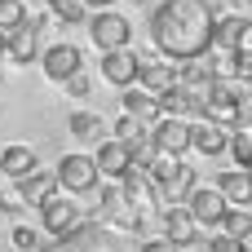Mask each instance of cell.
Listing matches in <instances>:
<instances>
[{
    "instance_id": "cell-1",
    "label": "cell",
    "mask_w": 252,
    "mask_h": 252,
    "mask_svg": "<svg viewBox=\"0 0 252 252\" xmlns=\"http://www.w3.org/2000/svg\"><path fill=\"white\" fill-rule=\"evenodd\" d=\"M146 31H151L155 53L168 62L208 58V49H213V13L199 9L195 0H159L151 9Z\"/></svg>"
},
{
    "instance_id": "cell-2",
    "label": "cell",
    "mask_w": 252,
    "mask_h": 252,
    "mask_svg": "<svg viewBox=\"0 0 252 252\" xmlns=\"http://www.w3.org/2000/svg\"><path fill=\"white\" fill-rule=\"evenodd\" d=\"M208 124L217 128H235L244 120V84H230V80H213L208 93H204V115Z\"/></svg>"
},
{
    "instance_id": "cell-3",
    "label": "cell",
    "mask_w": 252,
    "mask_h": 252,
    "mask_svg": "<svg viewBox=\"0 0 252 252\" xmlns=\"http://www.w3.org/2000/svg\"><path fill=\"white\" fill-rule=\"evenodd\" d=\"M53 177H58V190H66L71 199H89V195L102 186V177H97V168H93V155H84V151L62 155L58 168H53Z\"/></svg>"
},
{
    "instance_id": "cell-4",
    "label": "cell",
    "mask_w": 252,
    "mask_h": 252,
    "mask_svg": "<svg viewBox=\"0 0 252 252\" xmlns=\"http://www.w3.org/2000/svg\"><path fill=\"white\" fill-rule=\"evenodd\" d=\"M155 155H168V159H182L190 151V120H177V115H159L151 128H146Z\"/></svg>"
},
{
    "instance_id": "cell-5",
    "label": "cell",
    "mask_w": 252,
    "mask_h": 252,
    "mask_svg": "<svg viewBox=\"0 0 252 252\" xmlns=\"http://www.w3.org/2000/svg\"><path fill=\"white\" fill-rule=\"evenodd\" d=\"M84 221V204L80 199H71V195H53V199H44L40 204V235H53V239H62V235H71L75 226Z\"/></svg>"
},
{
    "instance_id": "cell-6",
    "label": "cell",
    "mask_w": 252,
    "mask_h": 252,
    "mask_svg": "<svg viewBox=\"0 0 252 252\" xmlns=\"http://www.w3.org/2000/svg\"><path fill=\"white\" fill-rule=\"evenodd\" d=\"M40 252H115V239H111V230H102L97 221H80L71 235L49 239Z\"/></svg>"
},
{
    "instance_id": "cell-7",
    "label": "cell",
    "mask_w": 252,
    "mask_h": 252,
    "mask_svg": "<svg viewBox=\"0 0 252 252\" xmlns=\"http://www.w3.org/2000/svg\"><path fill=\"white\" fill-rule=\"evenodd\" d=\"M40 49H44V18H27L22 27L9 31V40H4V53H9V62H18V66H31V62L40 58Z\"/></svg>"
},
{
    "instance_id": "cell-8",
    "label": "cell",
    "mask_w": 252,
    "mask_h": 252,
    "mask_svg": "<svg viewBox=\"0 0 252 252\" xmlns=\"http://www.w3.org/2000/svg\"><path fill=\"white\" fill-rule=\"evenodd\" d=\"M89 35H93V44H97L102 53H111V49H128L133 27H128V18H120V13H111V9H97V13L89 18Z\"/></svg>"
},
{
    "instance_id": "cell-9",
    "label": "cell",
    "mask_w": 252,
    "mask_h": 252,
    "mask_svg": "<svg viewBox=\"0 0 252 252\" xmlns=\"http://www.w3.org/2000/svg\"><path fill=\"white\" fill-rule=\"evenodd\" d=\"M186 213H190V221L199 226V230H217L221 226V217H226V199L213 190V186H195L190 195H186V204H182Z\"/></svg>"
},
{
    "instance_id": "cell-10",
    "label": "cell",
    "mask_w": 252,
    "mask_h": 252,
    "mask_svg": "<svg viewBox=\"0 0 252 252\" xmlns=\"http://www.w3.org/2000/svg\"><path fill=\"white\" fill-rule=\"evenodd\" d=\"M35 62L44 66V80H71L75 71H84V53L75 44H49V49H40Z\"/></svg>"
},
{
    "instance_id": "cell-11",
    "label": "cell",
    "mask_w": 252,
    "mask_h": 252,
    "mask_svg": "<svg viewBox=\"0 0 252 252\" xmlns=\"http://www.w3.org/2000/svg\"><path fill=\"white\" fill-rule=\"evenodd\" d=\"M177 84V62H168V58H137V89H146L151 97H159L164 89H173Z\"/></svg>"
},
{
    "instance_id": "cell-12",
    "label": "cell",
    "mask_w": 252,
    "mask_h": 252,
    "mask_svg": "<svg viewBox=\"0 0 252 252\" xmlns=\"http://www.w3.org/2000/svg\"><path fill=\"white\" fill-rule=\"evenodd\" d=\"M93 168H97V177H102V182H120V177L133 168L128 146H124V142H115V137H102V142H97V151H93Z\"/></svg>"
},
{
    "instance_id": "cell-13",
    "label": "cell",
    "mask_w": 252,
    "mask_h": 252,
    "mask_svg": "<svg viewBox=\"0 0 252 252\" xmlns=\"http://www.w3.org/2000/svg\"><path fill=\"white\" fill-rule=\"evenodd\" d=\"M164 239L186 252V248H195V244H204V230L190 221V213L182 204H173V208H164Z\"/></svg>"
},
{
    "instance_id": "cell-14",
    "label": "cell",
    "mask_w": 252,
    "mask_h": 252,
    "mask_svg": "<svg viewBox=\"0 0 252 252\" xmlns=\"http://www.w3.org/2000/svg\"><path fill=\"white\" fill-rule=\"evenodd\" d=\"M213 190L226 199V208H248L252 204V173L248 168H221Z\"/></svg>"
},
{
    "instance_id": "cell-15",
    "label": "cell",
    "mask_w": 252,
    "mask_h": 252,
    "mask_svg": "<svg viewBox=\"0 0 252 252\" xmlns=\"http://www.w3.org/2000/svg\"><path fill=\"white\" fill-rule=\"evenodd\" d=\"M102 80L115 89H133L137 84V53L133 49H111L102 53Z\"/></svg>"
},
{
    "instance_id": "cell-16",
    "label": "cell",
    "mask_w": 252,
    "mask_h": 252,
    "mask_svg": "<svg viewBox=\"0 0 252 252\" xmlns=\"http://www.w3.org/2000/svg\"><path fill=\"white\" fill-rule=\"evenodd\" d=\"M115 186H120V195H124V199H128L137 213H146L151 204H159V190H155V182H151L142 168H128V173H124Z\"/></svg>"
},
{
    "instance_id": "cell-17",
    "label": "cell",
    "mask_w": 252,
    "mask_h": 252,
    "mask_svg": "<svg viewBox=\"0 0 252 252\" xmlns=\"http://www.w3.org/2000/svg\"><path fill=\"white\" fill-rule=\"evenodd\" d=\"M40 168V155L31 151V146H0V177L4 182H22V177H31Z\"/></svg>"
},
{
    "instance_id": "cell-18",
    "label": "cell",
    "mask_w": 252,
    "mask_h": 252,
    "mask_svg": "<svg viewBox=\"0 0 252 252\" xmlns=\"http://www.w3.org/2000/svg\"><path fill=\"white\" fill-rule=\"evenodd\" d=\"M13 190H18V199H22V204H31V208H40L44 199L62 195V190H58V177H53V168H35V173H31V177H22Z\"/></svg>"
},
{
    "instance_id": "cell-19",
    "label": "cell",
    "mask_w": 252,
    "mask_h": 252,
    "mask_svg": "<svg viewBox=\"0 0 252 252\" xmlns=\"http://www.w3.org/2000/svg\"><path fill=\"white\" fill-rule=\"evenodd\" d=\"M120 106H124V115H128V120H137V124H146V128L159 120L155 97H151L146 89H137V84H133V89H120Z\"/></svg>"
},
{
    "instance_id": "cell-20",
    "label": "cell",
    "mask_w": 252,
    "mask_h": 252,
    "mask_svg": "<svg viewBox=\"0 0 252 252\" xmlns=\"http://www.w3.org/2000/svg\"><path fill=\"white\" fill-rule=\"evenodd\" d=\"M226 142H230V128H217V124H208V120H195V124H190V151H199V155H221Z\"/></svg>"
},
{
    "instance_id": "cell-21",
    "label": "cell",
    "mask_w": 252,
    "mask_h": 252,
    "mask_svg": "<svg viewBox=\"0 0 252 252\" xmlns=\"http://www.w3.org/2000/svg\"><path fill=\"white\" fill-rule=\"evenodd\" d=\"M66 133H71L75 142H102V137H106V120H102L97 111H71Z\"/></svg>"
},
{
    "instance_id": "cell-22",
    "label": "cell",
    "mask_w": 252,
    "mask_h": 252,
    "mask_svg": "<svg viewBox=\"0 0 252 252\" xmlns=\"http://www.w3.org/2000/svg\"><path fill=\"white\" fill-rule=\"evenodd\" d=\"M244 22H248V18H239V13H217V18H213V44L235 53V49H239V35H244Z\"/></svg>"
},
{
    "instance_id": "cell-23",
    "label": "cell",
    "mask_w": 252,
    "mask_h": 252,
    "mask_svg": "<svg viewBox=\"0 0 252 252\" xmlns=\"http://www.w3.org/2000/svg\"><path fill=\"white\" fill-rule=\"evenodd\" d=\"M213 80H217V75H213L208 58H190V62H177V84H182V89H195V93H204Z\"/></svg>"
},
{
    "instance_id": "cell-24",
    "label": "cell",
    "mask_w": 252,
    "mask_h": 252,
    "mask_svg": "<svg viewBox=\"0 0 252 252\" xmlns=\"http://www.w3.org/2000/svg\"><path fill=\"white\" fill-rule=\"evenodd\" d=\"M226 155L235 159V168H248L252 173V124H235V128H230Z\"/></svg>"
},
{
    "instance_id": "cell-25",
    "label": "cell",
    "mask_w": 252,
    "mask_h": 252,
    "mask_svg": "<svg viewBox=\"0 0 252 252\" xmlns=\"http://www.w3.org/2000/svg\"><path fill=\"white\" fill-rule=\"evenodd\" d=\"M217 230L252 248V208H226V217H221V226H217Z\"/></svg>"
},
{
    "instance_id": "cell-26",
    "label": "cell",
    "mask_w": 252,
    "mask_h": 252,
    "mask_svg": "<svg viewBox=\"0 0 252 252\" xmlns=\"http://www.w3.org/2000/svg\"><path fill=\"white\" fill-rule=\"evenodd\" d=\"M4 239H9L18 252H40V248H44V235H40V226H27V221H9Z\"/></svg>"
},
{
    "instance_id": "cell-27",
    "label": "cell",
    "mask_w": 252,
    "mask_h": 252,
    "mask_svg": "<svg viewBox=\"0 0 252 252\" xmlns=\"http://www.w3.org/2000/svg\"><path fill=\"white\" fill-rule=\"evenodd\" d=\"M44 4H49V13H53V18H62L66 27H80V22L89 18L84 0H44Z\"/></svg>"
},
{
    "instance_id": "cell-28",
    "label": "cell",
    "mask_w": 252,
    "mask_h": 252,
    "mask_svg": "<svg viewBox=\"0 0 252 252\" xmlns=\"http://www.w3.org/2000/svg\"><path fill=\"white\" fill-rule=\"evenodd\" d=\"M115 142H124L128 151H137V146L146 142V124H137V120L120 115V120H115Z\"/></svg>"
},
{
    "instance_id": "cell-29",
    "label": "cell",
    "mask_w": 252,
    "mask_h": 252,
    "mask_svg": "<svg viewBox=\"0 0 252 252\" xmlns=\"http://www.w3.org/2000/svg\"><path fill=\"white\" fill-rule=\"evenodd\" d=\"M27 22V4L22 0H0V31L9 35L13 27H22Z\"/></svg>"
},
{
    "instance_id": "cell-30",
    "label": "cell",
    "mask_w": 252,
    "mask_h": 252,
    "mask_svg": "<svg viewBox=\"0 0 252 252\" xmlns=\"http://www.w3.org/2000/svg\"><path fill=\"white\" fill-rule=\"evenodd\" d=\"M62 84H66V97H89V93H93V80H89L84 71H75V75L62 80Z\"/></svg>"
},
{
    "instance_id": "cell-31",
    "label": "cell",
    "mask_w": 252,
    "mask_h": 252,
    "mask_svg": "<svg viewBox=\"0 0 252 252\" xmlns=\"http://www.w3.org/2000/svg\"><path fill=\"white\" fill-rule=\"evenodd\" d=\"M208 244V252H248V244H239V239H230V235H213V239H204Z\"/></svg>"
},
{
    "instance_id": "cell-32",
    "label": "cell",
    "mask_w": 252,
    "mask_h": 252,
    "mask_svg": "<svg viewBox=\"0 0 252 252\" xmlns=\"http://www.w3.org/2000/svg\"><path fill=\"white\" fill-rule=\"evenodd\" d=\"M137 252H182V248H177V244H168V239H146Z\"/></svg>"
},
{
    "instance_id": "cell-33",
    "label": "cell",
    "mask_w": 252,
    "mask_h": 252,
    "mask_svg": "<svg viewBox=\"0 0 252 252\" xmlns=\"http://www.w3.org/2000/svg\"><path fill=\"white\" fill-rule=\"evenodd\" d=\"M9 221H13V208L4 204V190H0V239H4V230H9Z\"/></svg>"
},
{
    "instance_id": "cell-34",
    "label": "cell",
    "mask_w": 252,
    "mask_h": 252,
    "mask_svg": "<svg viewBox=\"0 0 252 252\" xmlns=\"http://www.w3.org/2000/svg\"><path fill=\"white\" fill-rule=\"evenodd\" d=\"M195 4H199V9H208V13L217 18V13H226V4H230V0H195Z\"/></svg>"
},
{
    "instance_id": "cell-35",
    "label": "cell",
    "mask_w": 252,
    "mask_h": 252,
    "mask_svg": "<svg viewBox=\"0 0 252 252\" xmlns=\"http://www.w3.org/2000/svg\"><path fill=\"white\" fill-rule=\"evenodd\" d=\"M111 0H84V9H106Z\"/></svg>"
},
{
    "instance_id": "cell-36",
    "label": "cell",
    "mask_w": 252,
    "mask_h": 252,
    "mask_svg": "<svg viewBox=\"0 0 252 252\" xmlns=\"http://www.w3.org/2000/svg\"><path fill=\"white\" fill-rule=\"evenodd\" d=\"M4 40H9V35H4V31H0V58H4Z\"/></svg>"
},
{
    "instance_id": "cell-37",
    "label": "cell",
    "mask_w": 252,
    "mask_h": 252,
    "mask_svg": "<svg viewBox=\"0 0 252 252\" xmlns=\"http://www.w3.org/2000/svg\"><path fill=\"white\" fill-rule=\"evenodd\" d=\"M128 4H146V0H128Z\"/></svg>"
},
{
    "instance_id": "cell-38",
    "label": "cell",
    "mask_w": 252,
    "mask_h": 252,
    "mask_svg": "<svg viewBox=\"0 0 252 252\" xmlns=\"http://www.w3.org/2000/svg\"><path fill=\"white\" fill-rule=\"evenodd\" d=\"M0 84H4V71H0Z\"/></svg>"
},
{
    "instance_id": "cell-39",
    "label": "cell",
    "mask_w": 252,
    "mask_h": 252,
    "mask_svg": "<svg viewBox=\"0 0 252 252\" xmlns=\"http://www.w3.org/2000/svg\"><path fill=\"white\" fill-rule=\"evenodd\" d=\"M244 4H252V0H244Z\"/></svg>"
},
{
    "instance_id": "cell-40",
    "label": "cell",
    "mask_w": 252,
    "mask_h": 252,
    "mask_svg": "<svg viewBox=\"0 0 252 252\" xmlns=\"http://www.w3.org/2000/svg\"><path fill=\"white\" fill-rule=\"evenodd\" d=\"M248 252H252V248H248Z\"/></svg>"
}]
</instances>
